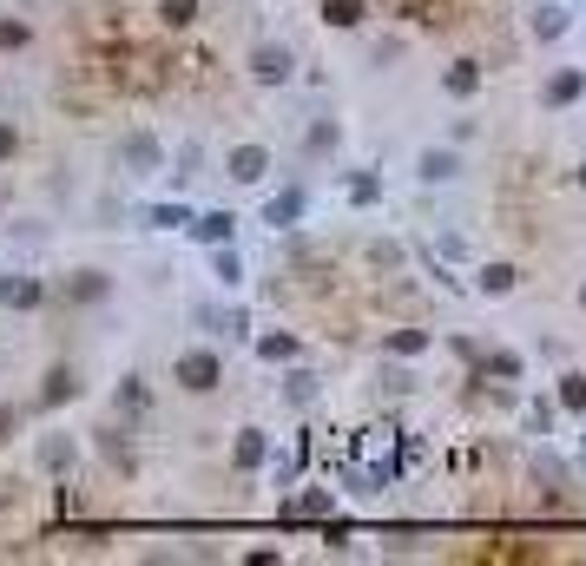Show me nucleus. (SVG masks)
Instances as JSON below:
<instances>
[{"instance_id":"12","label":"nucleus","mask_w":586,"mask_h":566,"mask_svg":"<svg viewBox=\"0 0 586 566\" xmlns=\"http://www.w3.org/2000/svg\"><path fill=\"white\" fill-rule=\"evenodd\" d=\"M145 224H152V231H178V224H191V211H185V205H159Z\"/></svg>"},{"instance_id":"18","label":"nucleus","mask_w":586,"mask_h":566,"mask_svg":"<svg viewBox=\"0 0 586 566\" xmlns=\"http://www.w3.org/2000/svg\"><path fill=\"white\" fill-rule=\"evenodd\" d=\"M257 461H264V435H244L238 441V468H257Z\"/></svg>"},{"instance_id":"23","label":"nucleus","mask_w":586,"mask_h":566,"mask_svg":"<svg viewBox=\"0 0 586 566\" xmlns=\"http://www.w3.org/2000/svg\"><path fill=\"white\" fill-rule=\"evenodd\" d=\"M218 277H224V283H238V277H244V270H238V257H231V244L218 251Z\"/></svg>"},{"instance_id":"21","label":"nucleus","mask_w":586,"mask_h":566,"mask_svg":"<svg viewBox=\"0 0 586 566\" xmlns=\"http://www.w3.org/2000/svg\"><path fill=\"white\" fill-rule=\"evenodd\" d=\"M0 47H27V27L20 20H0Z\"/></svg>"},{"instance_id":"10","label":"nucleus","mask_w":586,"mask_h":566,"mask_svg":"<svg viewBox=\"0 0 586 566\" xmlns=\"http://www.w3.org/2000/svg\"><path fill=\"white\" fill-rule=\"evenodd\" d=\"M40 461H47L53 474H60V468H73V441H66V435H47V441H40Z\"/></svg>"},{"instance_id":"16","label":"nucleus","mask_w":586,"mask_h":566,"mask_svg":"<svg viewBox=\"0 0 586 566\" xmlns=\"http://www.w3.org/2000/svg\"><path fill=\"white\" fill-rule=\"evenodd\" d=\"M560 402H567L573 415H586V382H580V376H567V382H560Z\"/></svg>"},{"instance_id":"17","label":"nucleus","mask_w":586,"mask_h":566,"mask_svg":"<svg viewBox=\"0 0 586 566\" xmlns=\"http://www.w3.org/2000/svg\"><path fill=\"white\" fill-rule=\"evenodd\" d=\"M323 14H330L336 27H356V20H363V7H356V0H330V7H323Z\"/></svg>"},{"instance_id":"19","label":"nucleus","mask_w":586,"mask_h":566,"mask_svg":"<svg viewBox=\"0 0 586 566\" xmlns=\"http://www.w3.org/2000/svg\"><path fill=\"white\" fill-rule=\"evenodd\" d=\"M475 86H481L475 66H455V73H448V93H475Z\"/></svg>"},{"instance_id":"22","label":"nucleus","mask_w":586,"mask_h":566,"mask_svg":"<svg viewBox=\"0 0 586 566\" xmlns=\"http://www.w3.org/2000/svg\"><path fill=\"white\" fill-rule=\"evenodd\" d=\"M60 395H73V376H66V369H53V376H47V402H60Z\"/></svg>"},{"instance_id":"6","label":"nucleus","mask_w":586,"mask_h":566,"mask_svg":"<svg viewBox=\"0 0 586 566\" xmlns=\"http://www.w3.org/2000/svg\"><path fill=\"white\" fill-rule=\"evenodd\" d=\"M0 303H14V310H33V303H40V283H33V277H0Z\"/></svg>"},{"instance_id":"25","label":"nucleus","mask_w":586,"mask_h":566,"mask_svg":"<svg viewBox=\"0 0 586 566\" xmlns=\"http://www.w3.org/2000/svg\"><path fill=\"white\" fill-rule=\"evenodd\" d=\"M580 185H586V165H580Z\"/></svg>"},{"instance_id":"15","label":"nucleus","mask_w":586,"mask_h":566,"mask_svg":"<svg viewBox=\"0 0 586 566\" xmlns=\"http://www.w3.org/2000/svg\"><path fill=\"white\" fill-rule=\"evenodd\" d=\"M159 14L172 20V27H185V20H198V0H159Z\"/></svg>"},{"instance_id":"1","label":"nucleus","mask_w":586,"mask_h":566,"mask_svg":"<svg viewBox=\"0 0 586 566\" xmlns=\"http://www.w3.org/2000/svg\"><path fill=\"white\" fill-rule=\"evenodd\" d=\"M119 165H126L132 178H152V172H159V139H152V132H132V139H119Z\"/></svg>"},{"instance_id":"2","label":"nucleus","mask_w":586,"mask_h":566,"mask_svg":"<svg viewBox=\"0 0 586 566\" xmlns=\"http://www.w3.org/2000/svg\"><path fill=\"white\" fill-rule=\"evenodd\" d=\"M218 376H224V369H218V356H211V349H191V356L178 362V382H185V389H198V395L218 389Z\"/></svg>"},{"instance_id":"11","label":"nucleus","mask_w":586,"mask_h":566,"mask_svg":"<svg viewBox=\"0 0 586 566\" xmlns=\"http://www.w3.org/2000/svg\"><path fill=\"white\" fill-rule=\"evenodd\" d=\"M481 290H488V297H507V290H514V264H488L481 270Z\"/></svg>"},{"instance_id":"14","label":"nucleus","mask_w":586,"mask_h":566,"mask_svg":"<svg viewBox=\"0 0 586 566\" xmlns=\"http://www.w3.org/2000/svg\"><path fill=\"white\" fill-rule=\"evenodd\" d=\"M73 297H86V303L106 297V277H99V270H80V277H73Z\"/></svg>"},{"instance_id":"26","label":"nucleus","mask_w":586,"mask_h":566,"mask_svg":"<svg viewBox=\"0 0 586 566\" xmlns=\"http://www.w3.org/2000/svg\"><path fill=\"white\" fill-rule=\"evenodd\" d=\"M580 303H586V290H580Z\"/></svg>"},{"instance_id":"20","label":"nucleus","mask_w":586,"mask_h":566,"mask_svg":"<svg viewBox=\"0 0 586 566\" xmlns=\"http://www.w3.org/2000/svg\"><path fill=\"white\" fill-rule=\"evenodd\" d=\"M310 395H317V376H303L297 369V376H290V402H310Z\"/></svg>"},{"instance_id":"24","label":"nucleus","mask_w":586,"mask_h":566,"mask_svg":"<svg viewBox=\"0 0 586 566\" xmlns=\"http://www.w3.org/2000/svg\"><path fill=\"white\" fill-rule=\"evenodd\" d=\"M7 152H14V126H0V158H7Z\"/></svg>"},{"instance_id":"3","label":"nucleus","mask_w":586,"mask_h":566,"mask_svg":"<svg viewBox=\"0 0 586 566\" xmlns=\"http://www.w3.org/2000/svg\"><path fill=\"white\" fill-rule=\"evenodd\" d=\"M264 172H270L264 145H238V152H231V178H238V185H264Z\"/></svg>"},{"instance_id":"7","label":"nucleus","mask_w":586,"mask_h":566,"mask_svg":"<svg viewBox=\"0 0 586 566\" xmlns=\"http://www.w3.org/2000/svg\"><path fill=\"white\" fill-rule=\"evenodd\" d=\"M231 224H238L231 211H205V218H191V231L205 237V244H231Z\"/></svg>"},{"instance_id":"13","label":"nucleus","mask_w":586,"mask_h":566,"mask_svg":"<svg viewBox=\"0 0 586 566\" xmlns=\"http://www.w3.org/2000/svg\"><path fill=\"white\" fill-rule=\"evenodd\" d=\"M580 86H586L580 73H560L554 86H547V99H554V106H567V99H580Z\"/></svg>"},{"instance_id":"9","label":"nucleus","mask_w":586,"mask_h":566,"mask_svg":"<svg viewBox=\"0 0 586 566\" xmlns=\"http://www.w3.org/2000/svg\"><path fill=\"white\" fill-rule=\"evenodd\" d=\"M534 33H540V40H560V33H567V7H554V0H547V7L534 14Z\"/></svg>"},{"instance_id":"5","label":"nucleus","mask_w":586,"mask_h":566,"mask_svg":"<svg viewBox=\"0 0 586 566\" xmlns=\"http://www.w3.org/2000/svg\"><path fill=\"white\" fill-rule=\"evenodd\" d=\"M251 73L257 79H290V47H257L251 53Z\"/></svg>"},{"instance_id":"8","label":"nucleus","mask_w":586,"mask_h":566,"mask_svg":"<svg viewBox=\"0 0 586 566\" xmlns=\"http://www.w3.org/2000/svg\"><path fill=\"white\" fill-rule=\"evenodd\" d=\"M303 218V191H284V198H270L264 205V224L277 231V224H297Z\"/></svg>"},{"instance_id":"4","label":"nucleus","mask_w":586,"mask_h":566,"mask_svg":"<svg viewBox=\"0 0 586 566\" xmlns=\"http://www.w3.org/2000/svg\"><path fill=\"white\" fill-rule=\"evenodd\" d=\"M415 172H422V185H455L461 158L455 152H422V158H415Z\"/></svg>"}]
</instances>
